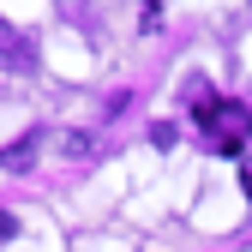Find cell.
Returning a JSON list of instances; mask_svg holds the SVG:
<instances>
[{
    "label": "cell",
    "mask_w": 252,
    "mask_h": 252,
    "mask_svg": "<svg viewBox=\"0 0 252 252\" xmlns=\"http://www.w3.org/2000/svg\"><path fill=\"white\" fill-rule=\"evenodd\" d=\"M198 126L204 132H234V138H246V108H234V102H216V96H204L198 102Z\"/></svg>",
    "instance_id": "6da1fadb"
},
{
    "label": "cell",
    "mask_w": 252,
    "mask_h": 252,
    "mask_svg": "<svg viewBox=\"0 0 252 252\" xmlns=\"http://www.w3.org/2000/svg\"><path fill=\"white\" fill-rule=\"evenodd\" d=\"M0 66H12V72H30V66H36V48H30L6 18H0Z\"/></svg>",
    "instance_id": "7a4b0ae2"
},
{
    "label": "cell",
    "mask_w": 252,
    "mask_h": 252,
    "mask_svg": "<svg viewBox=\"0 0 252 252\" xmlns=\"http://www.w3.org/2000/svg\"><path fill=\"white\" fill-rule=\"evenodd\" d=\"M30 156H36V138H18V144H6V150H0V162H6V168H24Z\"/></svg>",
    "instance_id": "3957f363"
},
{
    "label": "cell",
    "mask_w": 252,
    "mask_h": 252,
    "mask_svg": "<svg viewBox=\"0 0 252 252\" xmlns=\"http://www.w3.org/2000/svg\"><path fill=\"white\" fill-rule=\"evenodd\" d=\"M12 234H18V222H12L6 210H0V240H12Z\"/></svg>",
    "instance_id": "277c9868"
},
{
    "label": "cell",
    "mask_w": 252,
    "mask_h": 252,
    "mask_svg": "<svg viewBox=\"0 0 252 252\" xmlns=\"http://www.w3.org/2000/svg\"><path fill=\"white\" fill-rule=\"evenodd\" d=\"M240 186H246V198H252V162H246V168H240Z\"/></svg>",
    "instance_id": "5b68a950"
}]
</instances>
